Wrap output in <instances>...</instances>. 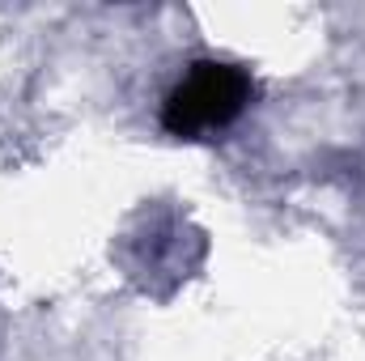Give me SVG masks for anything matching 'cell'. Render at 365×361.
I'll return each instance as SVG.
<instances>
[{
    "mask_svg": "<svg viewBox=\"0 0 365 361\" xmlns=\"http://www.w3.org/2000/svg\"><path fill=\"white\" fill-rule=\"evenodd\" d=\"M251 77L238 64L225 60H195L175 90L162 102V128L179 141H195L208 132L230 128L247 102H251Z\"/></svg>",
    "mask_w": 365,
    "mask_h": 361,
    "instance_id": "obj_1",
    "label": "cell"
}]
</instances>
